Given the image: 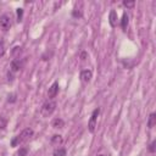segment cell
I'll use <instances>...</instances> for the list:
<instances>
[{
	"label": "cell",
	"instance_id": "obj_1",
	"mask_svg": "<svg viewBox=\"0 0 156 156\" xmlns=\"http://www.w3.org/2000/svg\"><path fill=\"white\" fill-rule=\"evenodd\" d=\"M34 132L32 128H25L19 135H16L13 139H12V142H11V146H17L25 142H27V140L30 138V137H33Z\"/></svg>",
	"mask_w": 156,
	"mask_h": 156
},
{
	"label": "cell",
	"instance_id": "obj_2",
	"mask_svg": "<svg viewBox=\"0 0 156 156\" xmlns=\"http://www.w3.org/2000/svg\"><path fill=\"white\" fill-rule=\"evenodd\" d=\"M55 110H56V103L54 100H48L46 103L43 104V106L40 108V114L43 117H49L54 114Z\"/></svg>",
	"mask_w": 156,
	"mask_h": 156
},
{
	"label": "cell",
	"instance_id": "obj_3",
	"mask_svg": "<svg viewBox=\"0 0 156 156\" xmlns=\"http://www.w3.org/2000/svg\"><path fill=\"white\" fill-rule=\"evenodd\" d=\"M100 114V108H95L94 111H93L91 116H90V120H89V123H88V131L90 133H94L95 132V127H97V120H98V116Z\"/></svg>",
	"mask_w": 156,
	"mask_h": 156
},
{
	"label": "cell",
	"instance_id": "obj_4",
	"mask_svg": "<svg viewBox=\"0 0 156 156\" xmlns=\"http://www.w3.org/2000/svg\"><path fill=\"white\" fill-rule=\"evenodd\" d=\"M0 28H1L4 32L9 30L11 28V17L9 15H3L1 17H0Z\"/></svg>",
	"mask_w": 156,
	"mask_h": 156
},
{
	"label": "cell",
	"instance_id": "obj_5",
	"mask_svg": "<svg viewBox=\"0 0 156 156\" xmlns=\"http://www.w3.org/2000/svg\"><path fill=\"white\" fill-rule=\"evenodd\" d=\"M23 67V61L21 59H13L11 61V64H10V71L12 73L15 72H19L21 68Z\"/></svg>",
	"mask_w": 156,
	"mask_h": 156
},
{
	"label": "cell",
	"instance_id": "obj_6",
	"mask_svg": "<svg viewBox=\"0 0 156 156\" xmlns=\"http://www.w3.org/2000/svg\"><path fill=\"white\" fill-rule=\"evenodd\" d=\"M57 93H59V83H57V82H54V83L51 84V87L49 88V90H48V97H49V99L55 98V97L57 95Z\"/></svg>",
	"mask_w": 156,
	"mask_h": 156
},
{
	"label": "cell",
	"instance_id": "obj_7",
	"mask_svg": "<svg viewBox=\"0 0 156 156\" xmlns=\"http://www.w3.org/2000/svg\"><path fill=\"white\" fill-rule=\"evenodd\" d=\"M93 77V72L90 70H84L81 72V81L83 83H89Z\"/></svg>",
	"mask_w": 156,
	"mask_h": 156
},
{
	"label": "cell",
	"instance_id": "obj_8",
	"mask_svg": "<svg viewBox=\"0 0 156 156\" xmlns=\"http://www.w3.org/2000/svg\"><path fill=\"white\" fill-rule=\"evenodd\" d=\"M117 20H118L117 12H116L115 10H111L110 15H108V22H110L111 27H116V26H117Z\"/></svg>",
	"mask_w": 156,
	"mask_h": 156
},
{
	"label": "cell",
	"instance_id": "obj_9",
	"mask_svg": "<svg viewBox=\"0 0 156 156\" xmlns=\"http://www.w3.org/2000/svg\"><path fill=\"white\" fill-rule=\"evenodd\" d=\"M62 142H64V139H62L61 135H59V134L53 135V138H51V144H53L54 146H60V145L62 144Z\"/></svg>",
	"mask_w": 156,
	"mask_h": 156
},
{
	"label": "cell",
	"instance_id": "obj_10",
	"mask_svg": "<svg viewBox=\"0 0 156 156\" xmlns=\"http://www.w3.org/2000/svg\"><path fill=\"white\" fill-rule=\"evenodd\" d=\"M53 127L56 128V129H60V128H64L65 127V122L62 118H55L53 121Z\"/></svg>",
	"mask_w": 156,
	"mask_h": 156
},
{
	"label": "cell",
	"instance_id": "obj_11",
	"mask_svg": "<svg viewBox=\"0 0 156 156\" xmlns=\"http://www.w3.org/2000/svg\"><path fill=\"white\" fill-rule=\"evenodd\" d=\"M128 23H129V17H128V15L124 12V13H123V17H122V20H121V27H122L123 30L127 29Z\"/></svg>",
	"mask_w": 156,
	"mask_h": 156
},
{
	"label": "cell",
	"instance_id": "obj_12",
	"mask_svg": "<svg viewBox=\"0 0 156 156\" xmlns=\"http://www.w3.org/2000/svg\"><path fill=\"white\" fill-rule=\"evenodd\" d=\"M156 124V114H150V116H149V120H148V127L149 128H152Z\"/></svg>",
	"mask_w": 156,
	"mask_h": 156
},
{
	"label": "cell",
	"instance_id": "obj_13",
	"mask_svg": "<svg viewBox=\"0 0 156 156\" xmlns=\"http://www.w3.org/2000/svg\"><path fill=\"white\" fill-rule=\"evenodd\" d=\"M21 53H22V48H21V46H15V48L12 49V51H11L13 59H20Z\"/></svg>",
	"mask_w": 156,
	"mask_h": 156
},
{
	"label": "cell",
	"instance_id": "obj_14",
	"mask_svg": "<svg viewBox=\"0 0 156 156\" xmlns=\"http://www.w3.org/2000/svg\"><path fill=\"white\" fill-rule=\"evenodd\" d=\"M54 156H66V150L64 148H57L54 151Z\"/></svg>",
	"mask_w": 156,
	"mask_h": 156
},
{
	"label": "cell",
	"instance_id": "obj_15",
	"mask_svg": "<svg viewBox=\"0 0 156 156\" xmlns=\"http://www.w3.org/2000/svg\"><path fill=\"white\" fill-rule=\"evenodd\" d=\"M7 126V120L4 117H0V131H4Z\"/></svg>",
	"mask_w": 156,
	"mask_h": 156
},
{
	"label": "cell",
	"instance_id": "obj_16",
	"mask_svg": "<svg viewBox=\"0 0 156 156\" xmlns=\"http://www.w3.org/2000/svg\"><path fill=\"white\" fill-rule=\"evenodd\" d=\"M72 16L76 17V19L82 17V10H79V9H77V7H76V9L72 11Z\"/></svg>",
	"mask_w": 156,
	"mask_h": 156
},
{
	"label": "cell",
	"instance_id": "obj_17",
	"mask_svg": "<svg viewBox=\"0 0 156 156\" xmlns=\"http://www.w3.org/2000/svg\"><path fill=\"white\" fill-rule=\"evenodd\" d=\"M5 54V43L4 40H0V56H4Z\"/></svg>",
	"mask_w": 156,
	"mask_h": 156
},
{
	"label": "cell",
	"instance_id": "obj_18",
	"mask_svg": "<svg viewBox=\"0 0 156 156\" xmlns=\"http://www.w3.org/2000/svg\"><path fill=\"white\" fill-rule=\"evenodd\" d=\"M19 156H27V154H28V149L27 148H21L20 150H19Z\"/></svg>",
	"mask_w": 156,
	"mask_h": 156
},
{
	"label": "cell",
	"instance_id": "obj_19",
	"mask_svg": "<svg viewBox=\"0 0 156 156\" xmlns=\"http://www.w3.org/2000/svg\"><path fill=\"white\" fill-rule=\"evenodd\" d=\"M22 16H23V9H17V21L19 22L22 21Z\"/></svg>",
	"mask_w": 156,
	"mask_h": 156
},
{
	"label": "cell",
	"instance_id": "obj_20",
	"mask_svg": "<svg viewBox=\"0 0 156 156\" xmlns=\"http://www.w3.org/2000/svg\"><path fill=\"white\" fill-rule=\"evenodd\" d=\"M123 5L126 7H133L135 5V1H123Z\"/></svg>",
	"mask_w": 156,
	"mask_h": 156
},
{
	"label": "cell",
	"instance_id": "obj_21",
	"mask_svg": "<svg viewBox=\"0 0 156 156\" xmlns=\"http://www.w3.org/2000/svg\"><path fill=\"white\" fill-rule=\"evenodd\" d=\"M155 145H156V140H152V143L149 146V151L150 152H155Z\"/></svg>",
	"mask_w": 156,
	"mask_h": 156
},
{
	"label": "cell",
	"instance_id": "obj_22",
	"mask_svg": "<svg viewBox=\"0 0 156 156\" xmlns=\"http://www.w3.org/2000/svg\"><path fill=\"white\" fill-rule=\"evenodd\" d=\"M15 101H16V94L9 95V103H15Z\"/></svg>",
	"mask_w": 156,
	"mask_h": 156
},
{
	"label": "cell",
	"instance_id": "obj_23",
	"mask_svg": "<svg viewBox=\"0 0 156 156\" xmlns=\"http://www.w3.org/2000/svg\"><path fill=\"white\" fill-rule=\"evenodd\" d=\"M7 79H9L10 82H12V81H13V73H12L11 71H9V72H7Z\"/></svg>",
	"mask_w": 156,
	"mask_h": 156
},
{
	"label": "cell",
	"instance_id": "obj_24",
	"mask_svg": "<svg viewBox=\"0 0 156 156\" xmlns=\"http://www.w3.org/2000/svg\"><path fill=\"white\" fill-rule=\"evenodd\" d=\"M81 59H82L83 61H84V60H87V53H85V51H83V53L81 54Z\"/></svg>",
	"mask_w": 156,
	"mask_h": 156
},
{
	"label": "cell",
	"instance_id": "obj_25",
	"mask_svg": "<svg viewBox=\"0 0 156 156\" xmlns=\"http://www.w3.org/2000/svg\"><path fill=\"white\" fill-rule=\"evenodd\" d=\"M98 156H106V155H104V154H100V155H98Z\"/></svg>",
	"mask_w": 156,
	"mask_h": 156
}]
</instances>
